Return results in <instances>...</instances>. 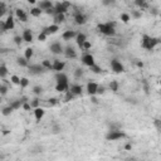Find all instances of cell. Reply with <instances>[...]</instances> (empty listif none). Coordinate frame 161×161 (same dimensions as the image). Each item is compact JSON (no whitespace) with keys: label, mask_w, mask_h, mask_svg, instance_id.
<instances>
[{"label":"cell","mask_w":161,"mask_h":161,"mask_svg":"<svg viewBox=\"0 0 161 161\" xmlns=\"http://www.w3.org/2000/svg\"><path fill=\"white\" fill-rule=\"evenodd\" d=\"M98 30L107 37H113L116 34V23L108 21V23H103V24H98Z\"/></svg>","instance_id":"cell-1"},{"label":"cell","mask_w":161,"mask_h":161,"mask_svg":"<svg viewBox=\"0 0 161 161\" xmlns=\"http://www.w3.org/2000/svg\"><path fill=\"white\" fill-rule=\"evenodd\" d=\"M157 44H161V39L159 38H154V37H148V36H145L142 37V40H141V47L146 51H152Z\"/></svg>","instance_id":"cell-2"},{"label":"cell","mask_w":161,"mask_h":161,"mask_svg":"<svg viewBox=\"0 0 161 161\" xmlns=\"http://www.w3.org/2000/svg\"><path fill=\"white\" fill-rule=\"evenodd\" d=\"M127 135H126L123 131L118 130V131H108V133L106 135V140L107 141H117V140H122L126 139Z\"/></svg>","instance_id":"cell-3"},{"label":"cell","mask_w":161,"mask_h":161,"mask_svg":"<svg viewBox=\"0 0 161 161\" xmlns=\"http://www.w3.org/2000/svg\"><path fill=\"white\" fill-rule=\"evenodd\" d=\"M0 27H2V32H8V30H13L15 28V23H14V18L9 15L5 20L0 21Z\"/></svg>","instance_id":"cell-4"},{"label":"cell","mask_w":161,"mask_h":161,"mask_svg":"<svg viewBox=\"0 0 161 161\" xmlns=\"http://www.w3.org/2000/svg\"><path fill=\"white\" fill-rule=\"evenodd\" d=\"M69 8H71V3H69V2L57 3V4L54 5V13H55V14H66ZM55 14H54V15H55Z\"/></svg>","instance_id":"cell-5"},{"label":"cell","mask_w":161,"mask_h":161,"mask_svg":"<svg viewBox=\"0 0 161 161\" xmlns=\"http://www.w3.org/2000/svg\"><path fill=\"white\" fill-rule=\"evenodd\" d=\"M80 62H82L84 66H87V67H92V66H95L96 64V62H95V57L92 55L91 53H86V54H83L82 55V58H80Z\"/></svg>","instance_id":"cell-6"},{"label":"cell","mask_w":161,"mask_h":161,"mask_svg":"<svg viewBox=\"0 0 161 161\" xmlns=\"http://www.w3.org/2000/svg\"><path fill=\"white\" fill-rule=\"evenodd\" d=\"M29 72L32 73V74H34V76H38V74H40V73H43L44 71H47L45 68L43 67V64L40 63V64H29Z\"/></svg>","instance_id":"cell-7"},{"label":"cell","mask_w":161,"mask_h":161,"mask_svg":"<svg viewBox=\"0 0 161 161\" xmlns=\"http://www.w3.org/2000/svg\"><path fill=\"white\" fill-rule=\"evenodd\" d=\"M51 52L55 55H58V54H63L64 53V48H63V45L59 43V42H54L51 44V47H49Z\"/></svg>","instance_id":"cell-8"},{"label":"cell","mask_w":161,"mask_h":161,"mask_svg":"<svg viewBox=\"0 0 161 161\" xmlns=\"http://www.w3.org/2000/svg\"><path fill=\"white\" fill-rule=\"evenodd\" d=\"M111 68L114 73H122L125 71V67L123 64L118 61V59H112L111 61Z\"/></svg>","instance_id":"cell-9"},{"label":"cell","mask_w":161,"mask_h":161,"mask_svg":"<svg viewBox=\"0 0 161 161\" xmlns=\"http://www.w3.org/2000/svg\"><path fill=\"white\" fill-rule=\"evenodd\" d=\"M63 54L66 55V58H71V59L77 58V52H76V49L72 47V45H67V47L64 48V53Z\"/></svg>","instance_id":"cell-10"},{"label":"cell","mask_w":161,"mask_h":161,"mask_svg":"<svg viewBox=\"0 0 161 161\" xmlns=\"http://www.w3.org/2000/svg\"><path fill=\"white\" fill-rule=\"evenodd\" d=\"M98 86H99V84L96 83V82H88V83H87V87H86L87 93H88L89 96H95V95H97Z\"/></svg>","instance_id":"cell-11"},{"label":"cell","mask_w":161,"mask_h":161,"mask_svg":"<svg viewBox=\"0 0 161 161\" xmlns=\"http://www.w3.org/2000/svg\"><path fill=\"white\" fill-rule=\"evenodd\" d=\"M74 21H76V24H78V25H84L87 23V17L83 13L78 11V13H76V15H74Z\"/></svg>","instance_id":"cell-12"},{"label":"cell","mask_w":161,"mask_h":161,"mask_svg":"<svg viewBox=\"0 0 161 161\" xmlns=\"http://www.w3.org/2000/svg\"><path fill=\"white\" fill-rule=\"evenodd\" d=\"M59 30V25L58 24H52V25H49V27H45L42 32H44L47 36H52V34H55Z\"/></svg>","instance_id":"cell-13"},{"label":"cell","mask_w":161,"mask_h":161,"mask_svg":"<svg viewBox=\"0 0 161 161\" xmlns=\"http://www.w3.org/2000/svg\"><path fill=\"white\" fill-rule=\"evenodd\" d=\"M77 34H78V33H77L76 30H66V32L62 34V38H63V40L68 42V40H72L73 38H76Z\"/></svg>","instance_id":"cell-14"},{"label":"cell","mask_w":161,"mask_h":161,"mask_svg":"<svg viewBox=\"0 0 161 161\" xmlns=\"http://www.w3.org/2000/svg\"><path fill=\"white\" fill-rule=\"evenodd\" d=\"M55 80H57V83H69L68 82V76L63 72H57L55 73Z\"/></svg>","instance_id":"cell-15"},{"label":"cell","mask_w":161,"mask_h":161,"mask_svg":"<svg viewBox=\"0 0 161 161\" xmlns=\"http://www.w3.org/2000/svg\"><path fill=\"white\" fill-rule=\"evenodd\" d=\"M66 67V63L62 62V61H58V59H54L53 61V71L55 72H62Z\"/></svg>","instance_id":"cell-16"},{"label":"cell","mask_w":161,"mask_h":161,"mask_svg":"<svg viewBox=\"0 0 161 161\" xmlns=\"http://www.w3.org/2000/svg\"><path fill=\"white\" fill-rule=\"evenodd\" d=\"M15 15H17V18L20 20V21H23V23H25V21H28V15H27V13L23 9H15Z\"/></svg>","instance_id":"cell-17"},{"label":"cell","mask_w":161,"mask_h":161,"mask_svg":"<svg viewBox=\"0 0 161 161\" xmlns=\"http://www.w3.org/2000/svg\"><path fill=\"white\" fill-rule=\"evenodd\" d=\"M43 11H45V10H48V9H52V8H54L53 6V3H52V0H40V3H39V5H38Z\"/></svg>","instance_id":"cell-18"},{"label":"cell","mask_w":161,"mask_h":161,"mask_svg":"<svg viewBox=\"0 0 161 161\" xmlns=\"http://www.w3.org/2000/svg\"><path fill=\"white\" fill-rule=\"evenodd\" d=\"M71 88L69 83H57L55 84V91L57 92H61V93H66V92H68Z\"/></svg>","instance_id":"cell-19"},{"label":"cell","mask_w":161,"mask_h":161,"mask_svg":"<svg viewBox=\"0 0 161 161\" xmlns=\"http://www.w3.org/2000/svg\"><path fill=\"white\" fill-rule=\"evenodd\" d=\"M87 40V36L84 33H78L77 34V37H76V42H77V44H78V47L82 49V47H83V44H84V42Z\"/></svg>","instance_id":"cell-20"},{"label":"cell","mask_w":161,"mask_h":161,"mask_svg":"<svg viewBox=\"0 0 161 161\" xmlns=\"http://www.w3.org/2000/svg\"><path fill=\"white\" fill-rule=\"evenodd\" d=\"M69 91L72 92L74 96H80V95H82V92H83V88H82L80 84H72Z\"/></svg>","instance_id":"cell-21"},{"label":"cell","mask_w":161,"mask_h":161,"mask_svg":"<svg viewBox=\"0 0 161 161\" xmlns=\"http://www.w3.org/2000/svg\"><path fill=\"white\" fill-rule=\"evenodd\" d=\"M34 117H36V120L37 121H40L43 117H44V113H45V111L42 108V107H37V108H34Z\"/></svg>","instance_id":"cell-22"},{"label":"cell","mask_w":161,"mask_h":161,"mask_svg":"<svg viewBox=\"0 0 161 161\" xmlns=\"http://www.w3.org/2000/svg\"><path fill=\"white\" fill-rule=\"evenodd\" d=\"M23 39H24V42L27 43H32L33 42V34L30 32V29H25L24 32H23Z\"/></svg>","instance_id":"cell-23"},{"label":"cell","mask_w":161,"mask_h":161,"mask_svg":"<svg viewBox=\"0 0 161 161\" xmlns=\"http://www.w3.org/2000/svg\"><path fill=\"white\" fill-rule=\"evenodd\" d=\"M17 63H18V66H20V67H29V61L25 58V57H19V58L17 59Z\"/></svg>","instance_id":"cell-24"},{"label":"cell","mask_w":161,"mask_h":161,"mask_svg":"<svg viewBox=\"0 0 161 161\" xmlns=\"http://www.w3.org/2000/svg\"><path fill=\"white\" fill-rule=\"evenodd\" d=\"M66 20V14H55L54 15V24H62Z\"/></svg>","instance_id":"cell-25"},{"label":"cell","mask_w":161,"mask_h":161,"mask_svg":"<svg viewBox=\"0 0 161 161\" xmlns=\"http://www.w3.org/2000/svg\"><path fill=\"white\" fill-rule=\"evenodd\" d=\"M42 14H43V10H42L39 6H36V8L30 9V15H33V17L38 18V17H40Z\"/></svg>","instance_id":"cell-26"},{"label":"cell","mask_w":161,"mask_h":161,"mask_svg":"<svg viewBox=\"0 0 161 161\" xmlns=\"http://www.w3.org/2000/svg\"><path fill=\"white\" fill-rule=\"evenodd\" d=\"M118 87H120V84H118L117 80H111L110 84H108V88H110L112 92H114V93H116V92L118 91Z\"/></svg>","instance_id":"cell-27"},{"label":"cell","mask_w":161,"mask_h":161,"mask_svg":"<svg viewBox=\"0 0 161 161\" xmlns=\"http://www.w3.org/2000/svg\"><path fill=\"white\" fill-rule=\"evenodd\" d=\"M42 64H43V67H44L47 71H53V63H51V61L44 59V61L42 62Z\"/></svg>","instance_id":"cell-28"},{"label":"cell","mask_w":161,"mask_h":161,"mask_svg":"<svg viewBox=\"0 0 161 161\" xmlns=\"http://www.w3.org/2000/svg\"><path fill=\"white\" fill-rule=\"evenodd\" d=\"M10 106L13 107L14 110H19L20 107H23V102H21L20 98H19V99H17V101H13V102H11V103H10Z\"/></svg>","instance_id":"cell-29"},{"label":"cell","mask_w":161,"mask_h":161,"mask_svg":"<svg viewBox=\"0 0 161 161\" xmlns=\"http://www.w3.org/2000/svg\"><path fill=\"white\" fill-rule=\"evenodd\" d=\"M13 111H15V110L9 105V106H6V107H4V108H3L2 113H3V116H9V114H11V112H13Z\"/></svg>","instance_id":"cell-30"},{"label":"cell","mask_w":161,"mask_h":161,"mask_svg":"<svg viewBox=\"0 0 161 161\" xmlns=\"http://www.w3.org/2000/svg\"><path fill=\"white\" fill-rule=\"evenodd\" d=\"M6 74H8V68L5 67V64H2V66H0V77L5 78Z\"/></svg>","instance_id":"cell-31"},{"label":"cell","mask_w":161,"mask_h":161,"mask_svg":"<svg viewBox=\"0 0 161 161\" xmlns=\"http://www.w3.org/2000/svg\"><path fill=\"white\" fill-rule=\"evenodd\" d=\"M33 93L37 95V96H40L43 93V87L42 86H34L33 87Z\"/></svg>","instance_id":"cell-32"},{"label":"cell","mask_w":161,"mask_h":161,"mask_svg":"<svg viewBox=\"0 0 161 161\" xmlns=\"http://www.w3.org/2000/svg\"><path fill=\"white\" fill-rule=\"evenodd\" d=\"M120 18H121V21H122V23H125V24H127V23L131 20V17H130L127 13H122Z\"/></svg>","instance_id":"cell-33"},{"label":"cell","mask_w":161,"mask_h":161,"mask_svg":"<svg viewBox=\"0 0 161 161\" xmlns=\"http://www.w3.org/2000/svg\"><path fill=\"white\" fill-rule=\"evenodd\" d=\"M20 80H21V78H19L18 76H11L10 77V82L13 83V84H17V86H20Z\"/></svg>","instance_id":"cell-34"},{"label":"cell","mask_w":161,"mask_h":161,"mask_svg":"<svg viewBox=\"0 0 161 161\" xmlns=\"http://www.w3.org/2000/svg\"><path fill=\"white\" fill-rule=\"evenodd\" d=\"M135 4L137 6H140L141 9L147 8V2H146V0H135Z\"/></svg>","instance_id":"cell-35"},{"label":"cell","mask_w":161,"mask_h":161,"mask_svg":"<svg viewBox=\"0 0 161 161\" xmlns=\"http://www.w3.org/2000/svg\"><path fill=\"white\" fill-rule=\"evenodd\" d=\"M33 49L32 48H27L25 49V52H24V57H25V58L28 59V61H30L32 59V57H33Z\"/></svg>","instance_id":"cell-36"},{"label":"cell","mask_w":161,"mask_h":161,"mask_svg":"<svg viewBox=\"0 0 161 161\" xmlns=\"http://www.w3.org/2000/svg\"><path fill=\"white\" fill-rule=\"evenodd\" d=\"M76 96L72 93L71 91H68V92H66V97H64V102H69V101H72L73 98H74Z\"/></svg>","instance_id":"cell-37"},{"label":"cell","mask_w":161,"mask_h":161,"mask_svg":"<svg viewBox=\"0 0 161 161\" xmlns=\"http://www.w3.org/2000/svg\"><path fill=\"white\" fill-rule=\"evenodd\" d=\"M89 69H91L92 72H93V73H96V74H99V73L102 72V68H101L99 66H97V64H95V66H92V67L89 68Z\"/></svg>","instance_id":"cell-38"},{"label":"cell","mask_w":161,"mask_h":161,"mask_svg":"<svg viewBox=\"0 0 161 161\" xmlns=\"http://www.w3.org/2000/svg\"><path fill=\"white\" fill-rule=\"evenodd\" d=\"M28 86H29V79L25 78V77H23L21 80H20V87L21 88H27Z\"/></svg>","instance_id":"cell-39"},{"label":"cell","mask_w":161,"mask_h":161,"mask_svg":"<svg viewBox=\"0 0 161 161\" xmlns=\"http://www.w3.org/2000/svg\"><path fill=\"white\" fill-rule=\"evenodd\" d=\"M5 13H6V5L4 2H2L0 3V17H3Z\"/></svg>","instance_id":"cell-40"},{"label":"cell","mask_w":161,"mask_h":161,"mask_svg":"<svg viewBox=\"0 0 161 161\" xmlns=\"http://www.w3.org/2000/svg\"><path fill=\"white\" fill-rule=\"evenodd\" d=\"M83 76V69L82 68H76V71H74V77L78 79V78H80Z\"/></svg>","instance_id":"cell-41"},{"label":"cell","mask_w":161,"mask_h":161,"mask_svg":"<svg viewBox=\"0 0 161 161\" xmlns=\"http://www.w3.org/2000/svg\"><path fill=\"white\" fill-rule=\"evenodd\" d=\"M6 92H8V86H6L5 83H3L2 86H0V95H2V96H5Z\"/></svg>","instance_id":"cell-42"},{"label":"cell","mask_w":161,"mask_h":161,"mask_svg":"<svg viewBox=\"0 0 161 161\" xmlns=\"http://www.w3.org/2000/svg\"><path fill=\"white\" fill-rule=\"evenodd\" d=\"M118 130H121V126H120L118 123H112V125H110V131H118Z\"/></svg>","instance_id":"cell-43"},{"label":"cell","mask_w":161,"mask_h":161,"mask_svg":"<svg viewBox=\"0 0 161 161\" xmlns=\"http://www.w3.org/2000/svg\"><path fill=\"white\" fill-rule=\"evenodd\" d=\"M47 37H48V36H47V34H45L44 32H40L39 36H38V40H39V42H45Z\"/></svg>","instance_id":"cell-44"},{"label":"cell","mask_w":161,"mask_h":161,"mask_svg":"<svg viewBox=\"0 0 161 161\" xmlns=\"http://www.w3.org/2000/svg\"><path fill=\"white\" fill-rule=\"evenodd\" d=\"M21 42H24L23 37H20V36H15V37H14V43H15L17 45H20V44H21Z\"/></svg>","instance_id":"cell-45"},{"label":"cell","mask_w":161,"mask_h":161,"mask_svg":"<svg viewBox=\"0 0 161 161\" xmlns=\"http://www.w3.org/2000/svg\"><path fill=\"white\" fill-rule=\"evenodd\" d=\"M30 105H32V107H33V108H37V107H39V99H38V98H34V99H32Z\"/></svg>","instance_id":"cell-46"},{"label":"cell","mask_w":161,"mask_h":161,"mask_svg":"<svg viewBox=\"0 0 161 161\" xmlns=\"http://www.w3.org/2000/svg\"><path fill=\"white\" fill-rule=\"evenodd\" d=\"M141 11H139V10H133L132 11V18H135V19H140L141 18Z\"/></svg>","instance_id":"cell-47"},{"label":"cell","mask_w":161,"mask_h":161,"mask_svg":"<svg viewBox=\"0 0 161 161\" xmlns=\"http://www.w3.org/2000/svg\"><path fill=\"white\" fill-rule=\"evenodd\" d=\"M114 3H116V0H102V4L103 5H107V6L114 5Z\"/></svg>","instance_id":"cell-48"},{"label":"cell","mask_w":161,"mask_h":161,"mask_svg":"<svg viewBox=\"0 0 161 161\" xmlns=\"http://www.w3.org/2000/svg\"><path fill=\"white\" fill-rule=\"evenodd\" d=\"M91 48H92L91 42L86 40V42H84V44H83V47H82V49H83V51H88V49H91Z\"/></svg>","instance_id":"cell-49"},{"label":"cell","mask_w":161,"mask_h":161,"mask_svg":"<svg viewBox=\"0 0 161 161\" xmlns=\"http://www.w3.org/2000/svg\"><path fill=\"white\" fill-rule=\"evenodd\" d=\"M106 92V88L105 86H98V89H97V95H103Z\"/></svg>","instance_id":"cell-50"},{"label":"cell","mask_w":161,"mask_h":161,"mask_svg":"<svg viewBox=\"0 0 161 161\" xmlns=\"http://www.w3.org/2000/svg\"><path fill=\"white\" fill-rule=\"evenodd\" d=\"M48 101H49L48 103H49V105H51V106H55V105H57V103H58V99H57V98H49Z\"/></svg>","instance_id":"cell-51"},{"label":"cell","mask_w":161,"mask_h":161,"mask_svg":"<svg viewBox=\"0 0 161 161\" xmlns=\"http://www.w3.org/2000/svg\"><path fill=\"white\" fill-rule=\"evenodd\" d=\"M23 108H24L25 111H30V110H32V105H30L29 102H25L24 105H23Z\"/></svg>","instance_id":"cell-52"},{"label":"cell","mask_w":161,"mask_h":161,"mask_svg":"<svg viewBox=\"0 0 161 161\" xmlns=\"http://www.w3.org/2000/svg\"><path fill=\"white\" fill-rule=\"evenodd\" d=\"M154 123H155V126H156L159 130H161V120H157V118H156V120L154 121Z\"/></svg>","instance_id":"cell-53"},{"label":"cell","mask_w":161,"mask_h":161,"mask_svg":"<svg viewBox=\"0 0 161 161\" xmlns=\"http://www.w3.org/2000/svg\"><path fill=\"white\" fill-rule=\"evenodd\" d=\"M125 150H127V151H131V150H132V144H131V142L126 144V145H125Z\"/></svg>","instance_id":"cell-54"},{"label":"cell","mask_w":161,"mask_h":161,"mask_svg":"<svg viewBox=\"0 0 161 161\" xmlns=\"http://www.w3.org/2000/svg\"><path fill=\"white\" fill-rule=\"evenodd\" d=\"M61 131V127H59V126H54V129H53V132L54 133H58Z\"/></svg>","instance_id":"cell-55"},{"label":"cell","mask_w":161,"mask_h":161,"mask_svg":"<svg viewBox=\"0 0 161 161\" xmlns=\"http://www.w3.org/2000/svg\"><path fill=\"white\" fill-rule=\"evenodd\" d=\"M136 66L139 67V68H142V67H144V63H142V62H140V61H137V62H136Z\"/></svg>","instance_id":"cell-56"},{"label":"cell","mask_w":161,"mask_h":161,"mask_svg":"<svg viewBox=\"0 0 161 161\" xmlns=\"http://www.w3.org/2000/svg\"><path fill=\"white\" fill-rule=\"evenodd\" d=\"M28 3H29V4H36L37 0H28Z\"/></svg>","instance_id":"cell-57"},{"label":"cell","mask_w":161,"mask_h":161,"mask_svg":"<svg viewBox=\"0 0 161 161\" xmlns=\"http://www.w3.org/2000/svg\"><path fill=\"white\" fill-rule=\"evenodd\" d=\"M8 132H9V131H8V130H4V131H3V135H6V133H8Z\"/></svg>","instance_id":"cell-58"},{"label":"cell","mask_w":161,"mask_h":161,"mask_svg":"<svg viewBox=\"0 0 161 161\" xmlns=\"http://www.w3.org/2000/svg\"><path fill=\"white\" fill-rule=\"evenodd\" d=\"M160 84H161V78H160Z\"/></svg>","instance_id":"cell-59"},{"label":"cell","mask_w":161,"mask_h":161,"mask_svg":"<svg viewBox=\"0 0 161 161\" xmlns=\"http://www.w3.org/2000/svg\"><path fill=\"white\" fill-rule=\"evenodd\" d=\"M160 20H161V14H160Z\"/></svg>","instance_id":"cell-60"},{"label":"cell","mask_w":161,"mask_h":161,"mask_svg":"<svg viewBox=\"0 0 161 161\" xmlns=\"http://www.w3.org/2000/svg\"><path fill=\"white\" fill-rule=\"evenodd\" d=\"M160 120H161V118H160Z\"/></svg>","instance_id":"cell-61"}]
</instances>
